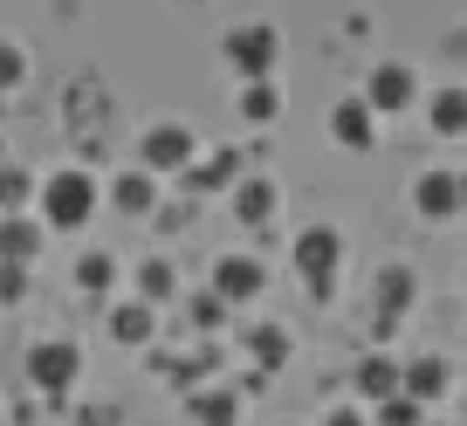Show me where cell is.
<instances>
[{"instance_id":"cell-15","label":"cell","mask_w":467,"mask_h":426,"mask_svg":"<svg viewBox=\"0 0 467 426\" xmlns=\"http://www.w3.org/2000/svg\"><path fill=\"white\" fill-rule=\"evenodd\" d=\"M234 165H241L234 151H213V159H192V165H186L179 179H186L192 192H206V186H227V179H234Z\"/></svg>"},{"instance_id":"cell-7","label":"cell","mask_w":467,"mask_h":426,"mask_svg":"<svg viewBox=\"0 0 467 426\" xmlns=\"http://www.w3.org/2000/svg\"><path fill=\"white\" fill-rule=\"evenodd\" d=\"M262 282H268V268L254 262V255H220L213 262V296L220 303H248V296H262Z\"/></svg>"},{"instance_id":"cell-14","label":"cell","mask_w":467,"mask_h":426,"mask_svg":"<svg viewBox=\"0 0 467 426\" xmlns=\"http://www.w3.org/2000/svg\"><path fill=\"white\" fill-rule=\"evenodd\" d=\"M234 213L248 227H262L268 213H275V179H241V186H234Z\"/></svg>"},{"instance_id":"cell-13","label":"cell","mask_w":467,"mask_h":426,"mask_svg":"<svg viewBox=\"0 0 467 426\" xmlns=\"http://www.w3.org/2000/svg\"><path fill=\"white\" fill-rule=\"evenodd\" d=\"M35 248H42V227L21 221V213H7V221H0V262H21V268H28Z\"/></svg>"},{"instance_id":"cell-23","label":"cell","mask_w":467,"mask_h":426,"mask_svg":"<svg viewBox=\"0 0 467 426\" xmlns=\"http://www.w3.org/2000/svg\"><path fill=\"white\" fill-rule=\"evenodd\" d=\"M21 200H35V179L21 165H0V213H15Z\"/></svg>"},{"instance_id":"cell-25","label":"cell","mask_w":467,"mask_h":426,"mask_svg":"<svg viewBox=\"0 0 467 426\" xmlns=\"http://www.w3.org/2000/svg\"><path fill=\"white\" fill-rule=\"evenodd\" d=\"M21 76H28V48H21V42H0V89H15Z\"/></svg>"},{"instance_id":"cell-22","label":"cell","mask_w":467,"mask_h":426,"mask_svg":"<svg viewBox=\"0 0 467 426\" xmlns=\"http://www.w3.org/2000/svg\"><path fill=\"white\" fill-rule=\"evenodd\" d=\"M76 282H83L89 296H103L117 282V262H110V255H83V262H76Z\"/></svg>"},{"instance_id":"cell-2","label":"cell","mask_w":467,"mask_h":426,"mask_svg":"<svg viewBox=\"0 0 467 426\" xmlns=\"http://www.w3.org/2000/svg\"><path fill=\"white\" fill-rule=\"evenodd\" d=\"M275 28H262V21H248V28L227 35V62L241 69V83H268V69H275Z\"/></svg>"},{"instance_id":"cell-21","label":"cell","mask_w":467,"mask_h":426,"mask_svg":"<svg viewBox=\"0 0 467 426\" xmlns=\"http://www.w3.org/2000/svg\"><path fill=\"white\" fill-rule=\"evenodd\" d=\"M358 385L379 392V399H392L399 392V365H392V358H365V365H358Z\"/></svg>"},{"instance_id":"cell-5","label":"cell","mask_w":467,"mask_h":426,"mask_svg":"<svg viewBox=\"0 0 467 426\" xmlns=\"http://www.w3.org/2000/svg\"><path fill=\"white\" fill-rule=\"evenodd\" d=\"M192 151H200V145H192L186 124H151V131H145V172L151 179H159V172H186Z\"/></svg>"},{"instance_id":"cell-24","label":"cell","mask_w":467,"mask_h":426,"mask_svg":"<svg viewBox=\"0 0 467 426\" xmlns=\"http://www.w3.org/2000/svg\"><path fill=\"white\" fill-rule=\"evenodd\" d=\"M248 351H254V358H262V365H268V371H275V365H282V358H289V338H282V330H275V324H262V330H254V338H248Z\"/></svg>"},{"instance_id":"cell-19","label":"cell","mask_w":467,"mask_h":426,"mask_svg":"<svg viewBox=\"0 0 467 426\" xmlns=\"http://www.w3.org/2000/svg\"><path fill=\"white\" fill-rule=\"evenodd\" d=\"M138 289H145V296H138V303H165V296L179 289L172 262H145V268H138Z\"/></svg>"},{"instance_id":"cell-1","label":"cell","mask_w":467,"mask_h":426,"mask_svg":"<svg viewBox=\"0 0 467 426\" xmlns=\"http://www.w3.org/2000/svg\"><path fill=\"white\" fill-rule=\"evenodd\" d=\"M35 192H42V221L62 227V234H69V227H83L89 213H97V179H89L83 165H62V172H48Z\"/></svg>"},{"instance_id":"cell-9","label":"cell","mask_w":467,"mask_h":426,"mask_svg":"<svg viewBox=\"0 0 467 426\" xmlns=\"http://www.w3.org/2000/svg\"><path fill=\"white\" fill-rule=\"evenodd\" d=\"M371 124H379V118L365 110V97H344L330 110V138H337V145H350V151H371V138H379Z\"/></svg>"},{"instance_id":"cell-4","label":"cell","mask_w":467,"mask_h":426,"mask_svg":"<svg viewBox=\"0 0 467 426\" xmlns=\"http://www.w3.org/2000/svg\"><path fill=\"white\" fill-rule=\"evenodd\" d=\"M76 371H83V351H76V344H35L28 351V385L35 392H69Z\"/></svg>"},{"instance_id":"cell-17","label":"cell","mask_w":467,"mask_h":426,"mask_svg":"<svg viewBox=\"0 0 467 426\" xmlns=\"http://www.w3.org/2000/svg\"><path fill=\"white\" fill-rule=\"evenodd\" d=\"M275 110H282L275 83H241V118H248V124H268Z\"/></svg>"},{"instance_id":"cell-18","label":"cell","mask_w":467,"mask_h":426,"mask_svg":"<svg viewBox=\"0 0 467 426\" xmlns=\"http://www.w3.org/2000/svg\"><path fill=\"white\" fill-rule=\"evenodd\" d=\"M461 124H467V103H461V89H440V97H433V131L440 138H461Z\"/></svg>"},{"instance_id":"cell-11","label":"cell","mask_w":467,"mask_h":426,"mask_svg":"<svg viewBox=\"0 0 467 426\" xmlns=\"http://www.w3.org/2000/svg\"><path fill=\"white\" fill-rule=\"evenodd\" d=\"M399 392H406L412 406L440 399V392H447V358H420V365H399Z\"/></svg>"},{"instance_id":"cell-27","label":"cell","mask_w":467,"mask_h":426,"mask_svg":"<svg viewBox=\"0 0 467 426\" xmlns=\"http://www.w3.org/2000/svg\"><path fill=\"white\" fill-rule=\"evenodd\" d=\"M385 426H420V406H412L406 392H392L385 399Z\"/></svg>"},{"instance_id":"cell-8","label":"cell","mask_w":467,"mask_h":426,"mask_svg":"<svg viewBox=\"0 0 467 426\" xmlns=\"http://www.w3.org/2000/svg\"><path fill=\"white\" fill-rule=\"evenodd\" d=\"M412 206H420L426 221H453L461 213V172H426L412 186Z\"/></svg>"},{"instance_id":"cell-16","label":"cell","mask_w":467,"mask_h":426,"mask_svg":"<svg viewBox=\"0 0 467 426\" xmlns=\"http://www.w3.org/2000/svg\"><path fill=\"white\" fill-rule=\"evenodd\" d=\"M186 412H192L200 426H234V420H241L234 392H192V399H186Z\"/></svg>"},{"instance_id":"cell-6","label":"cell","mask_w":467,"mask_h":426,"mask_svg":"<svg viewBox=\"0 0 467 426\" xmlns=\"http://www.w3.org/2000/svg\"><path fill=\"white\" fill-rule=\"evenodd\" d=\"M406 103H412V69H406V62H379L371 83H365V110H371V118H399Z\"/></svg>"},{"instance_id":"cell-10","label":"cell","mask_w":467,"mask_h":426,"mask_svg":"<svg viewBox=\"0 0 467 426\" xmlns=\"http://www.w3.org/2000/svg\"><path fill=\"white\" fill-rule=\"evenodd\" d=\"M110 206L117 213H151V206H159V179H151L145 165H138V172H117L110 179Z\"/></svg>"},{"instance_id":"cell-20","label":"cell","mask_w":467,"mask_h":426,"mask_svg":"<svg viewBox=\"0 0 467 426\" xmlns=\"http://www.w3.org/2000/svg\"><path fill=\"white\" fill-rule=\"evenodd\" d=\"M412 289H420V275H412V268H385V275H379V303H385V309H406Z\"/></svg>"},{"instance_id":"cell-29","label":"cell","mask_w":467,"mask_h":426,"mask_svg":"<svg viewBox=\"0 0 467 426\" xmlns=\"http://www.w3.org/2000/svg\"><path fill=\"white\" fill-rule=\"evenodd\" d=\"M323 426H365V412H350V406H337V412H330V420H323Z\"/></svg>"},{"instance_id":"cell-28","label":"cell","mask_w":467,"mask_h":426,"mask_svg":"<svg viewBox=\"0 0 467 426\" xmlns=\"http://www.w3.org/2000/svg\"><path fill=\"white\" fill-rule=\"evenodd\" d=\"M220 309H227V303H220V296H213V289H206V296H200V303H192V324H206V330H213V324H220Z\"/></svg>"},{"instance_id":"cell-12","label":"cell","mask_w":467,"mask_h":426,"mask_svg":"<svg viewBox=\"0 0 467 426\" xmlns=\"http://www.w3.org/2000/svg\"><path fill=\"white\" fill-rule=\"evenodd\" d=\"M110 338H117V344H151V338H159L151 303H117V309H110Z\"/></svg>"},{"instance_id":"cell-3","label":"cell","mask_w":467,"mask_h":426,"mask_svg":"<svg viewBox=\"0 0 467 426\" xmlns=\"http://www.w3.org/2000/svg\"><path fill=\"white\" fill-rule=\"evenodd\" d=\"M337 262H344V234H337V227H303V234H296V268H303L309 289H330Z\"/></svg>"},{"instance_id":"cell-26","label":"cell","mask_w":467,"mask_h":426,"mask_svg":"<svg viewBox=\"0 0 467 426\" xmlns=\"http://www.w3.org/2000/svg\"><path fill=\"white\" fill-rule=\"evenodd\" d=\"M28 296V268L21 262H0V303H21Z\"/></svg>"}]
</instances>
